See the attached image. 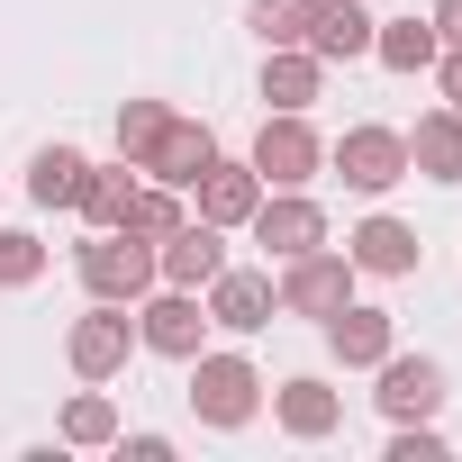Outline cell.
Returning a JSON list of instances; mask_svg holds the SVG:
<instances>
[{
    "instance_id": "obj_19",
    "label": "cell",
    "mask_w": 462,
    "mask_h": 462,
    "mask_svg": "<svg viewBox=\"0 0 462 462\" xmlns=\"http://www.w3.org/2000/svg\"><path fill=\"white\" fill-rule=\"evenodd\" d=\"M263 100H273V109H309V100H318V55H309V46H273Z\"/></svg>"
},
{
    "instance_id": "obj_11",
    "label": "cell",
    "mask_w": 462,
    "mask_h": 462,
    "mask_svg": "<svg viewBox=\"0 0 462 462\" xmlns=\"http://www.w3.org/2000/svg\"><path fill=\"white\" fill-rule=\"evenodd\" d=\"M199 327H208V309L190 300V291H163V300H145V318H136V336L154 345V354H199Z\"/></svg>"
},
{
    "instance_id": "obj_22",
    "label": "cell",
    "mask_w": 462,
    "mask_h": 462,
    "mask_svg": "<svg viewBox=\"0 0 462 462\" xmlns=\"http://www.w3.org/2000/svg\"><path fill=\"white\" fill-rule=\"evenodd\" d=\"M282 426L291 435H327L336 426V390L327 381H282Z\"/></svg>"
},
{
    "instance_id": "obj_29",
    "label": "cell",
    "mask_w": 462,
    "mask_h": 462,
    "mask_svg": "<svg viewBox=\"0 0 462 462\" xmlns=\"http://www.w3.org/2000/svg\"><path fill=\"white\" fill-rule=\"evenodd\" d=\"M435 37H444V46H462V0H435Z\"/></svg>"
},
{
    "instance_id": "obj_5",
    "label": "cell",
    "mask_w": 462,
    "mask_h": 462,
    "mask_svg": "<svg viewBox=\"0 0 462 462\" xmlns=\"http://www.w3.org/2000/svg\"><path fill=\"white\" fill-rule=\"evenodd\" d=\"M336 172L354 181V190H390L399 172H408V136H390V127H345V145H336Z\"/></svg>"
},
{
    "instance_id": "obj_7",
    "label": "cell",
    "mask_w": 462,
    "mask_h": 462,
    "mask_svg": "<svg viewBox=\"0 0 462 462\" xmlns=\"http://www.w3.org/2000/svg\"><path fill=\"white\" fill-rule=\"evenodd\" d=\"M208 163H217V136H208V127H190V118H163V136L145 145V163H136V172H154V181H172V190H181V181H199Z\"/></svg>"
},
{
    "instance_id": "obj_26",
    "label": "cell",
    "mask_w": 462,
    "mask_h": 462,
    "mask_svg": "<svg viewBox=\"0 0 462 462\" xmlns=\"http://www.w3.org/2000/svg\"><path fill=\"white\" fill-rule=\"evenodd\" d=\"M118 226H136V236H172V226H181V199H172V190H136Z\"/></svg>"
},
{
    "instance_id": "obj_16",
    "label": "cell",
    "mask_w": 462,
    "mask_h": 462,
    "mask_svg": "<svg viewBox=\"0 0 462 462\" xmlns=\"http://www.w3.org/2000/svg\"><path fill=\"white\" fill-rule=\"evenodd\" d=\"M408 163H417L426 181H462V109H435V118H417V136H408Z\"/></svg>"
},
{
    "instance_id": "obj_8",
    "label": "cell",
    "mask_w": 462,
    "mask_h": 462,
    "mask_svg": "<svg viewBox=\"0 0 462 462\" xmlns=\"http://www.w3.org/2000/svg\"><path fill=\"white\" fill-rule=\"evenodd\" d=\"M127 345H136V327L118 318V300H100V309L73 327V345H64V354H73V372H82V381H109V372L127 363Z\"/></svg>"
},
{
    "instance_id": "obj_20",
    "label": "cell",
    "mask_w": 462,
    "mask_h": 462,
    "mask_svg": "<svg viewBox=\"0 0 462 462\" xmlns=\"http://www.w3.org/2000/svg\"><path fill=\"white\" fill-rule=\"evenodd\" d=\"M73 190H82V154H73V145H46V154L28 163V199H46V208H64Z\"/></svg>"
},
{
    "instance_id": "obj_6",
    "label": "cell",
    "mask_w": 462,
    "mask_h": 462,
    "mask_svg": "<svg viewBox=\"0 0 462 462\" xmlns=\"http://www.w3.org/2000/svg\"><path fill=\"white\" fill-rule=\"evenodd\" d=\"M245 226H254V245H263V254H282V263H291V254H309V245H327V217H318L300 190L254 199V217H245Z\"/></svg>"
},
{
    "instance_id": "obj_18",
    "label": "cell",
    "mask_w": 462,
    "mask_h": 462,
    "mask_svg": "<svg viewBox=\"0 0 462 462\" xmlns=\"http://www.w3.org/2000/svg\"><path fill=\"white\" fill-rule=\"evenodd\" d=\"M372 55L390 73H426L444 55V37H435V19H390V28H372Z\"/></svg>"
},
{
    "instance_id": "obj_27",
    "label": "cell",
    "mask_w": 462,
    "mask_h": 462,
    "mask_svg": "<svg viewBox=\"0 0 462 462\" xmlns=\"http://www.w3.org/2000/svg\"><path fill=\"white\" fill-rule=\"evenodd\" d=\"M64 435H73V444H109V435H118V408H109V399H73V408H64Z\"/></svg>"
},
{
    "instance_id": "obj_12",
    "label": "cell",
    "mask_w": 462,
    "mask_h": 462,
    "mask_svg": "<svg viewBox=\"0 0 462 462\" xmlns=\"http://www.w3.org/2000/svg\"><path fill=\"white\" fill-rule=\"evenodd\" d=\"M190 190H199V217H208V226H245V217H254V199H263L254 163H208Z\"/></svg>"
},
{
    "instance_id": "obj_21",
    "label": "cell",
    "mask_w": 462,
    "mask_h": 462,
    "mask_svg": "<svg viewBox=\"0 0 462 462\" xmlns=\"http://www.w3.org/2000/svg\"><path fill=\"white\" fill-rule=\"evenodd\" d=\"M127 199H136V181H127V172H91V163H82V190H73V208H82L91 226H118V217H127Z\"/></svg>"
},
{
    "instance_id": "obj_25",
    "label": "cell",
    "mask_w": 462,
    "mask_h": 462,
    "mask_svg": "<svg viewBox=\"0 0 462 462\" xmlns=\"http://www.w3.org/2000/svg\"><path fill=\"white\" fill-rule=\"evenodd\" d=\"M37 273H46V245L19 236V226H0V291H28Z\"/></svg>"
},
{
    "instance_id": "obj_30",
    "label": "cell",
    "mask_w": 462,
    "mask_h": 462,
    "mask_svg": "<svg viewBox=\"0 0 462 462\" xmlns=\"http://www.w3.org/2000/svg\"><path fill=\"white\" fill-rule=\"evenodd\" d=\"M444 100H453V109H462V46H453V55H444Z\"/></svg>"
},
{
    "instance_id": "obj_17",
    "label": "cell",
    "mask_w": 462,
    "mask_h": 462,
    "mask_svg": "<svg viewBox=\"0 0 462 462\" xmlns=\"http://www.w3.org/2000/svg\"><path fill=\"white\" fill-rule=\"evenodd\" d=\"M327 345H336V363H381L390 354V309H336L327 318Z\"/></svg>"
},
{
    "instance_id": "obj_3",
    "label": "cell",
    "mask_w": 462,
    "mask_h": 462,
    "mask_svg": "<svg viewBox=\"0 0 462 462\" xmlns=\"http://www.w3.org/2000/svg\"><path fill=\"white\" fill-rule=\"evenodd\" d=\"M318 163H327V145L309 136V118H300V109L263 118V136H254V181H273V190H300Z\"/></svg>"
},
{
    "instance_id": "obj_28",
    "label": "cell",
    "mask_w": 462,
    "mask_h": 462,
    "mask_svg": "<svg viewBox=\"0 0 462 462\" xmlns=\"http://www.w3.org/2000/svg\"><path fill=\"white\" fill-rule=\"evenodd\" d=\"M390 462H444V444H435V435H417V426L399 417V444H390Z\"/></svg>"
},
{
    "instance_id": "obj_14",
    "label": "cell",
    "mask_w": 462,
    "mask_h": 462,
    "mask_svg": "<svg viewBox=\"0 0 462 462\" xmlns=\"http://www.w3.org/2000/svg\"><path fill=\"white\" fill-rule=\"evenodd\" d=\"M345 263L354 273H417V236L399 217H363L354 236H345Z\"/></svg>"
},
{
    "instance_id": "obj_23",
    "label": "cell",
    "mask_w": 462,
    "mask_h": 462,
    "mask_svg": "<svg viewBox=\"0 0 462 462\" xmlns=\"http://www.w3.org/2000/svg\"><path fill=\"white\" fill-rule=\"evenodd\" d=\"M309 19H318V0H254V37L263 46H300Z\"/></svg>"
},
{
    "instance_id": "obj_2",
    "label": "cell",
    "mask_w": 462,
    "mask_h": 462,
    "mask_svg": "<svg viewBox=\"0 0 462 462\" xmlns=\"http://www.w3.org/2000/svg\"><path fill=\"white\" fill-rule=\"evenodd\" d=\"M190 363H199V372H190V408H199L208 426H245V417H254L263 381H254L245 354H190Z\"/></svg>"
},
{
    "instance_id": "obj_10",
    "label": "cell",
    "mask_w": 462,
    "mask_h": 462,
    "mask_svg": "<svg viewBox=\"0 0 462 462\" xmlns=\"http://www.w3.org/2000/svg\"><path fill=\"white\" fill-rule=\"evenodd\" d=\"M154 273L172 282V291H199V282H217L226 273V245H217V226L199 217V226H172V245L154 254Z\"/></svg>"
},
{
    "instance_id": "obj_13",
    "label": "cell",
    "mask_w": 462,
    "mask_h": 462,
    "mask_svg": "<svg viewBox=\"0 0 462 462\" xmlns=\"http://www.w3.org/2000/svg\"><path fill=\"white\" fill-rule=\"evenodd\" d=\"M318 64H345V55H372V19H363V0H318V19L300 37Z\"/></svg>"
},
{
    "instance_id": "obj_1",
    "label": "cell",
    "mask_w": 462,
    "mask_h": 462,
    "mask_svg": "<svg viewBox=\"0 0 462 462\" xmlns=\"http://www.w3.org/2000/svg\"><path fill=\"white\" fill-rule=\"evenodd\" d=\"M82 282H91V300H145L154 291V245L136 226H109L100 245H82Z\"/></svg>"
},
{
    "instance_id": "obj_4",
    "label": "cell",
    "mask_w": 462,
    "mask_h": 462,
    "mask_svg": "<svg viewBox=\"0 0 462 462\" xmlns=\"http://www.w3.org/2000/svg\"><path fill=\"white\" fill-rule=\"evenodd\" d=\"M345 291H354V263L345 254H291V273H282V309H300V318H336L345 309Z\"/></svg>"
},
{
    "instance_id": "obj_9",
    "label": "cell",
    "mask_w": 462,
    "mask_h": 462,
    "mask_svg": "<svg viewBox=\"0 0 462 462\" xmlns=\"http://www.w3.org/2000/svg\"><path fill=\"white\" fill-rule=\"evenodd\" d=\"M381 408H390V417H435V408H444V363H426V354H381Z\"/></svg>"
},
{
    "instance_id": "obj_15",
    "label": "cell",
    "mask_w": 462,
    "mask_h": 462,
    "mask_svg": "<svg viewBox=\"0 0 462 462\" xmlns=\"http://www.w3.org/2000/svg\"><path fill=\"white\" fill-rule=\"evenodd\" d=\"M208 291H217V300H208V318H217V327H236V336L273 327V282H263V273H217Z\"/></svg>"
},
{
    "instance_id": "obj_24",
    "label": "cell",
    "mask_w": 462,
    "mask_h": 462,
    "mask_svg": "<svg viewBox=\"0 0 462 462\" xmlns=\"http://www.w3.org/2000/svg\"><path fill=\"white\" fill-rule=\"evenodd\" d=\"M163 118H172L163 100H127V109H118V154H127V163H145V145L163 136Z\"/></svg>"
}]
</instances>
